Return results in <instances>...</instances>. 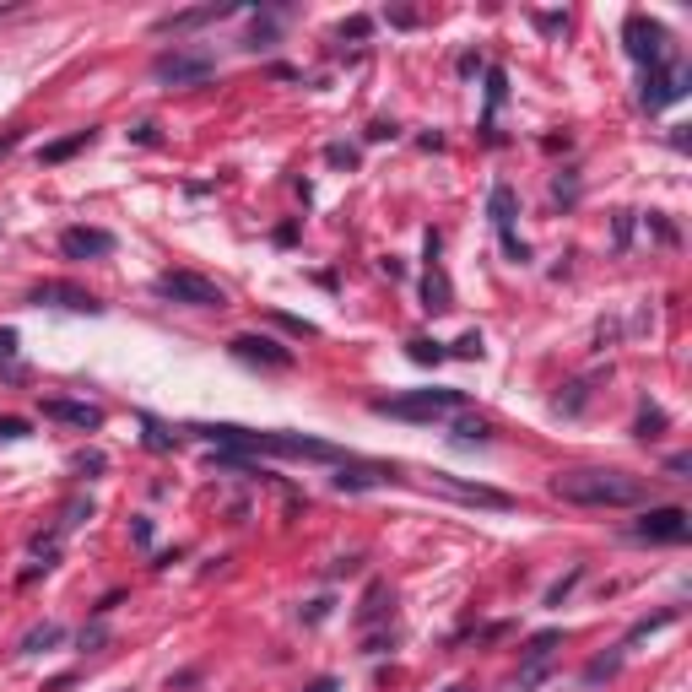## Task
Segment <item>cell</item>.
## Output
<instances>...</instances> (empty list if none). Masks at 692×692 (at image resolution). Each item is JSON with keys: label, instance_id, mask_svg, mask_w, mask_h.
<instances>
[{"label": "cell", "instance_id": "6da1fadb", "mask_svg": "<svg viewBox=\"0 0 692 692\" xmlns=\"http://www.w3.org/2000/svg\"><path fill=\"white\" fill-rule=\"evenodd\" d=\"M184 433L206 438V444H222V449H238V455H282V460H325V465H341L346 449L325 444V438H309V433H282V428H238V422H190Z\"/></svg>", "mask_w": 692, "mask_h": 692}, {"label": "cell", "instance_id": "7a4b0ae2", "mask_svg": "<svg viewBox=\"0 0 692 692\" xmlns=\"http://www.w3.org/2000/svg\"><path fill=\"white\" fill-rule=\"evenodd\" d=\"M552 498L579 503V509H633V503H649V482L633 471H611V465H579V471L552 476Z\"/></svg>", "mask_w": 692, "mask_h": 692}, {"label": "cell", "instance_id": "3957f363", "mask_svg": "<svg viewBox=\"0 0 692 692\" xmlns=\"http://www.w3.org/2000/svg\"><path fill=\"white\" fill-rule=\"evenodd\" d=\"M379 417H401V422H438V417H455L465 411L460 390H411V395H384L374 401Z\"/></svg>", "mask_w": 692, "mask_h": 692}, {"label": "cell", "instance_id": "277c9868", "mask_svg": "<svg viewBox=\"0 0 692 692\" xmlns=\"http://www.w3.org/2000/svg\"><path fill=\"white\" fill-rule=\"evenodd\" d=\"M152 292L168 298V303H184V309H228V292L217 282H206V276H195V271H163L152 282Z\"/></svg>", "mask_w": 692, "mask_h": 692}, {"label": "cell", "instance_id": "5b68a950", "mask_svg": "<svg viewBox=\"0 0 692 692\" xmlns=\"http://www.w3.org/2000/svg\"><path fill=\"white\" fill-rule=\"evenodd\" d=\"M692 536V514L682 503H655L649 514H638L633 525V541H649V547H682Z\"/></svg>", "mask_w": 692, "mask_h": 692}, {"label": "cell", "instance_id": "8992f818", "mask_svg": "<svg viewBox=\"0 0 692 692\" xmlns=\"http://www.w3.org/2000/svg\"><path fill=\"white\" fill-rule=\"evenodd\" d=\"M211 71H217V60H211L206 49H195V55H190V49H163V55L152 60V76H157L163 87H190V82H206Z\"/></svg>", "mask_w": 692, "mask_h": 692}, {"label": "cell", "instance_id": "52a82bcc", "mask_svg": "<svg viewBox=\"0 0 692 692\" xmlns=\"http://www.w3.org/2000/svg\"><path fill=\"white\" fill-rule=\"evenodd\" d=\"M622 38H628V55L644 65V71H655V65H665V44H671V38H665V28L655 17H644V11H633L628 22H622Z\"/></svg>", "mask_w": 692, "mask_h": 692}, {"label": "cell", "instance_id": "ba28073f", "mask_svg": "<svg viewBox=\"0 0 692 692\" xmlns=\"http://www.w3.org/2000/svg\"><path fill=\"white\" fill-rule=\"evenodd\" d=\"M395 482H401V471H395V465H384V460L346 455L341 471H336V492H368V487H395Z\"/></svg>", "mask_w": 692, "mask_h": 692}, {"label": "cell", "instance_id": "9c48e42d", "mask_svg": "<svg viewBox=\"0 0 692 692\" xmlns=\"http://www.w3.org/2000/svg\"><path fill=\"white\" fill-rule=\"evenodd\" d=\"M228 352L238 357V363H260V368H292L298 357H292V346H282V341H271V336H255V330H244V336H233L228 341Z\"/></svg>", "mask_w": 692, "mask_h": 692}, {"label": "cell", "instance_id": "30bf717a", "mask_svg": "<svg viewBox=\"0 0 692 692\" xmlns=\"http://www.w3.org/2000/svg\"><path fill=\"white\" fill-rule=\"evenodd\" d=\"M687 98V65H655V71H644V92H638V103H644L649 114H660L665 103Z\"/></svg>", "mask_w": 692, "mask_h": 692}, {"label": "cell", "instance_id": "8fae6325", "mask_svg": "<svg viewBox=\"0 0 692 692\" xmlns=\"http://www.w3.org/2000/svg\"><path fill=\"white\" fill-rule=\"evenodd\" d=\"M28 303L33 309H65V314H103V303L92 298V292L71 287V282H38L28 292Z\"/></svg>", "mask_w": 692, "mask_h": 692}, {"label": "cell", "instance_id": "7c38bea8", "mask_svg": "<svg viewBox=\"0 0 692 692\" xmlns=\"http://www.w3.org/2000/svg\"><path fill=\"white\" fill-rule=\"evenodd\" d=\"M60 255L65 260H103V255H114V233H103V228H65L60 233Z\"/></svg>", "mask_w": 692, "mask_h": 692}, {"label": "cell", "instance_id": "4fadbf2b", "mask_svg": "<svg viewBox=\"0 0 692 692\" xmlns=\"http://www.w3.org/2000/svg\"><path fill=\"white\" fill-rule=\"evenodd\" d=\"M433 487L455 503H471V509H514L509 492H492V487H471V482H455V476H433Z\"/></svg>", "mask_w": 692, "mask_h": 692}, {"label": "cell", "instance_id": "5bb4252c", "mask_svg": "<svg viewBox=\"0 0 692 692\" xmlns=\"http://www.w3.org/2000/svg\"><path fill=\"white\" fill-rule=\"evenodd\" d=\"M44 417L65 422V428H82V433H98L103 428V411L87 406V401H44Z\"/></svg>", "mask_w": 692, "mask_h": 692}, {"label": "cell", "instance_id": "9a60e30c", "mask_svg": "<svg viewBox=\"0 0 692 692\" xmlns=\"http://www.w3.org/2000/svg\"><path fill=\"white\" fill-rule=\"evenodd\" d=\"M233 17V6H195V11H168L157 17V33H184V28H201V22H222Z\"/></svg>", "mask_w": 692, "mask_h": 692}, {"label": "cell", "instance_id": "2e32d148", "mask_svg": "<svg viewBox=\"0 0 692 692\" xmlns=\"http://www.w3.org/2000/svg\"><path fill=\"white\" fill-rule=\"evenodd\" d=\"M422 309H428V314H444V309H455V292H449V276H444V265H428V276H422Z\"/></svg>", "mask_w": 692, "mask_h": 692}, {"label": "cell", "instance_id": "e0dca14e", "mask_svg": "<svg viewBox=\"0 0 692 692\" xmlns=\"http://www.w3.org/2000/svg\"><path fill=\"white\" fill-rule=\"evenodd\" d=\"M487 211H492V228H498V233H514V211H519V201H514L509 184H492Z\"/></svg>", "mask_w": 692, "mask_h": 692}, {"label": "cell", "instance_id": "ac0fdd59", "mask_svg": "<svg viewBox=\"0 0 692 692\" xmlns=\"http://www.w3.org/2000/svg\"><path fill=\"white\" fill-rule=\"evenodd\" d=\"M98 141V130H76V136H65V141H49L44 146V163H65L71 152H82V146Z\"/></svg>", "mask_w": 692, "mask_h": 692}, {"label": "cell", "instance_id": "d6986e66", "mask_svg": "<svg viewBox=\"0 0 692 692\" xmlns=\"http://www.w3.org/2000/svg\"><path fill=\"white\" fill-rule=\"evenodd\" d=\"M390 590H384V584H374V590H368V601H363V611H357V622H363V628H374V622H384L390 617Z\"/></svg>", "mask_w": 692, "mask_h": 692}, {"label": "cell", "instance_id": "ffe728a7", "mask_svg": "<svg viewBox=\"0 0 692 692\" xmlns=\"http://www.w3.org/2000/svg\"><path fill=\"white\" fill-rule=\"evenodd\" d=\"M60 638H65L60 622H44V628H33L28 638H22V655H44V649H55Z\"/></svg>", "mask_w": 692, "mask_h": 692}, {"label": "cell", "instance_id": "44dd1931", "mask_svg": "<svg viewBox=\"0 0 692 692\" xmlns=\"http://www.w3.org/2000/svg\"><path fill=\"white\" fill-rule=\"evenodd\" d=\"M449 433H455V444H487V438H492V428L482 417H455V422H449Z\"/></svg>", "mask_w": 692, "mask_h": 692}, {"label": "cell", "instance_id": "7402d4cb", "mask_svg": "<svg viewBox=\"0 0 692 692\" xmlns=\"http://www.w3.org/2000/svg\"><path fill=\"white\" fill-rule=\"evenodd\" d=\"M622 655H628V644H622V649H611V655H601V660H590V665H584V682H606V676H617L622 671Z\"/></svg>", "mask_w": 692, "mask_h": 692}, {"label": "cell", "instance_id": "603a6c76", "mask_svg": "<svg viewBox=\"0 0 692 692\" xmlns=\"http://www.w3.org/2000/svg\"><path fill=\"white\" fill-rule=\"evenodd\" d=\"M82 519H92V498H71V503H65V514H60V530H55V536H65V530H76V525H82Z\"/></svg>", "mask_w": 692, "mask_h": 692}, {"label": "cell", "instance_id": "cb8c5ba5", "mask_svg": "<svg viewBox=\"0 0 692 692\" xmlns=\"http://www.w3.org/2000/svg\"><path fill=\"white\" fill-rule=\"evenodd\" d=\"M676 617H682L676 606H671V611H660V617H644V622H638V628L628 633V644H638V638H649V633H660V628H671Z\"/></svg>", "mask_w": 692, "mask_h": 692}, {"label": "cell", "instance_id": "d4e9b609", "mask_svg": "<svg viewBox=\"0 0 692 692\" xmlns=\"http://www.w3.org/2000/svg\"><path fill=\"white\" fill-rule=\"evenodd\" d=\"M552 649H557V633H536V638L525 644V660H530V665H547Z\"/></svg>", "mask_w": 692, "mask_h": 692}, {"label": "cell", "instance_id": "484cf974", "mask_svg": "<svg viewBox=\"0 0 692 692\" xmlns=\"http://www.w3.org/2000/svg\"><path fill=\"white\" fill-rule=\"evenodd\" d=\"M406 357H411V363H444L449 352H444L438 341H411V346H406Z\"/></svg>", "mask_w": 692, "mask_h": 692}, {"label": "cell", "instance_id": "4316f807", "mask_svg": "<svg viewBox=\"0 0 692 692\" xmlns=\"http://www.w3.org/2000/svg\"><path fill=\"white\" fill-rule=\"evenodd\" d=\"M503 98H509V76H503L498 65H492V71H487V109H498Z\"/></svg>", "mask_w": 692, "mask_h": 692}, {"label": "cell", "instance_id": "83f0119b", "mask_svg": "<svg viewBox=\"0 0 692 692\" xmlns=\"http://www.w3.org/2000/svg\"><path fill=\"white\" fill-rule=\"evenodd\" d=\"M455 357H465V363H471V357H482V336H476V330H465V336L455 341Z\"/></svg>", "mask_w": 692, "mask_h": 692}, {"label": "cell", "instance_id": "f1b7e54d", "mask_svg": "<svg viewBox=\"0 0 692 692\" xmlns=\"http://www.w3.org/2000/svg\"><path fill=\"white\" fill-rule=\"evenodd\" d=\"M71 471H103V455H98V449H76V455H71Z\"/></svg>", "mask_w": 692, "mask_h": 692}, {"label": "cell", "instance_id": "f546056e", "mask_svg": "<svg viewBox=\"0 0 692 692\" xmlns=\"http://www.w3.org/2000/svg\"><path fill=\"white\" fill-rule=\"evenodd\" d=\"M579 574H584V568H574V574H568V579H557L552 590H547V606H563V595H568V590H574V584H579Z\"/></svg>", "mask_w": 692, "mask_h": 692}, {"label": "cell", "instance_id": "4dcf8cb0", "mask_svg": "<svg viewBox=\"0 0 692 692\" xmlns=\"http://www.w3.org/2000/svg\"><path fill=\"white\" fill-rule=\"evenodd\" d=\"M33 428H28V422H22V417H0V438H6V444H11V438H28Z\"/></svg>", "mask_w": 692, "mask_h": 692}, {"label": "cell", "instance_id": "1f68e13d", "mask_svg": "<svg viewBox=\"0 0 692 692\" xmlns=\"http://www.w3.org/2000/svg\"><path fill=\"white\" fill-rule=\"evenodd\" d=\"M146 449H173V438H168L163 428H157L152 417H146Z\"/></svg>", "mask_w": 692, "mask_h": 692}, {"label": "cell", "instance_id": "d6a6232c", "mask_svg": "<svg viewBox=\"0 0 692 692\" xmlns=\"http://www.w3.org/2000/svg\"><path fill=\"white\" fill-rule=\"evenodd\" d=\"M11 357H17V330L0 325V363H11Z\"/></svg>", "mask_w": 692, "mask_h": 692}, {"label": "cell", "instance_id": "836d02e7", "mask_svg": "<svg viewBox=\"0 0 692 692\" xmlns=\"http://www.w3.org/2000/svg\"><path fill=\"white\" fill-rule=\"evenodd\" d=\"M665 471H671V476H676V482H687V471H692V460H687V455H671V460H665Z\"/></svg>", "mask_w": 692, "mask_h": 692}, {"label": "cell", "instance_id": "e575fe53", "mask_svg": "<svg viewBox=\"0 0 692 692\" xmlns=\"http://www.w3.org/2000/svg\"><path fill=\"white\" fill-rule=\"evenodd\" d=\"M325 157H330V163H336V168H341V163H346V168H352V163H357V152H352V146H330V152H325Z\"/></svg>", "mask_w": 692, "mask_h": 692}, {"label": "cell", "instance_id": "d590c367", "mask_svg": "<svg viewBox=\"0 0 692 692\" xmlns=\"http://www.w3.org/2000/svg\"><path fill=\"white\" fill-rule=\"evenodd\" d=\"M536 28H541V33H563L568 17H552V11H547V17H536Z\"/></svg>", "mask_w": 692, "mask_h": 692}, {"label": "cell", "instance_id": "8d00e7d4", "mask_svg": "<svg viewBox=\"0 0 692 692\" xmlns=\"http://www.w3.org/2000/svg\"><path fill=\"white\" fill-rule=\"evenodd\" d=\"M276 319H282V325L292 330V336H314V325H309V319H287V314H276Z\"/></svg>", "mask_w": 692, "mask_h": 692}, {"label": "cell", "instance_id": "74e56055", "mask_svg": "<svg viewBox=\"0 0 692 692\" xmlns=\"http://www.w3.org/2000/svg\"><path fill=\"white\" fill-rule=\"evenodd\" d=\"M660 422H665L660 411H644V417H638V438H649V428H660Z\"/></svg>", "mask_w": 692, "mask_h": 692}, {"label": "cell", "instance_id": "f35d334b", "mask_svg": "<svg viewBox=\"0 0 692 692\" xmlns=\"http://www.w3.org/2000/svg\"><path fill=\"white\" fill-rule=\"evenodd\" d=\"M379 271H384V276H406V265L395 260V255H384V260H379Z\"/></svg>", "mask_w": 692, "mask_h": 692}, {"label": "cell", "instance_id": "ab89813d", "mask_svg": "<svg viewBox=\"0 0 692 692\" xmlns=\"http://www.w3.org/2000/svg\"><path fill=\"white\" fill-rule=\"evenodd\" d=\"M309 692H336V676H319V682H314Z\"/></svg>", "mask_w": 692, "mask_h": 692}, {"label": "cell", "instance_id": "60d3db41", "mask_svg": "<svg viewBox=\"0 0 692 692\" xmlns=\"http://www.w3.org/2000/svg\"><path fill=\"white\" fill-rule=\"evenodd\" d=\"M449 692H471V687H449Z\"/></svg>", "mask_w": 692, "mask_h": 692}]
</instances>
